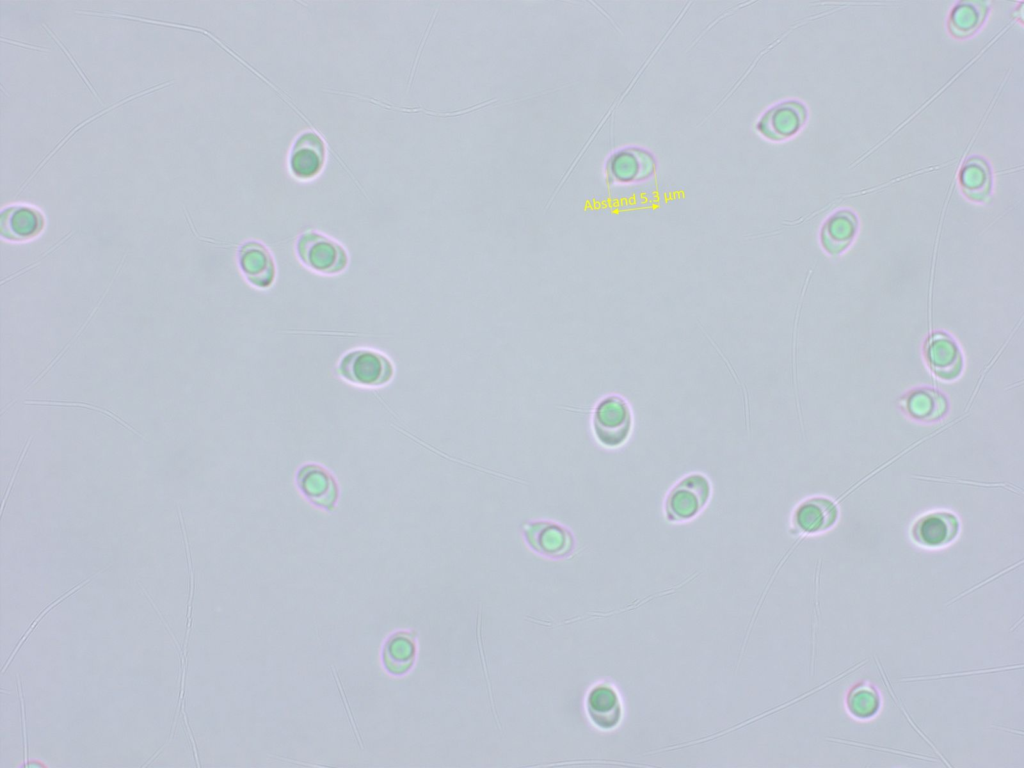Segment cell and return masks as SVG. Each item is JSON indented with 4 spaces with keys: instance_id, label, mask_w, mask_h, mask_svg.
I'll use <instances>...</instances> for the list:
<instances>
[{
    "instance_id": "21",
    "label": "cell",
    "mask_w": 1024,
    "mask_h": 768,
    "mask_svg": "<svg viewBox=\"0 0 1024 768\" xmlns=\"http://www.w3.org/2000/svg\"><path fill=\"white\" fill-rule=\"evenodd\" d=\"M46 29H47V31H48V32H49V33H50V34H51V35H52V36H53V37L55 38V41H56V42H58V44H59L60 46H62V48H61V49H62V50H63V51H64V52H65V53H66V54L68 55L67 57H68V58L70 59V61H71V62L73 63V65L75 66V68H76V70L78 71L79 75H80V76L82 77L83 81H84V82L86 83V85H87V86L89 87V89H90V90H91V91H92V92L94 93V95L96 96V98H97L98 100H100V98L98 97L97 93H96V92H95V91L93 90V87H92V85H91V84L89 83L88 79H87V78L85 77V75L83 74V72H82L81 68H80V67L78 66V64H77V62L75 61V59H74V58H73V57H72V56L70 55L69 51L65 49V47H64V46L62 45V43H61V42L59 41V39H58V38H57V37H56V36H55V35H54V34L52 33V31H51V30H50L49 28H46Z\"/></svg>"
},
{
    "instance_id": "7",
    "label": "cell",
    "mask_w": 1024,
    "mask_h": 768,
    "mask_svg": "<svg viewBox=\"0 0 1024 768\" xmlns=\"http://www.w3.org/2000/svg\"><path fill=\"white\" fill-rule=\"evenodd\" d=\"M806 119V109L800 102L789 100L768 109L757 123V130L767 139L780 141L793 136Z\"/></svg>"
},
{
    "instance_id": "6",
    "label": "cell",
    "mask_w": 1024,
    "mask_h": 768,
    "mask_svg": "<svg viewBox=\"0 0 1024 768\" xmlns=\"http://www.w3.org/2000/svg\"><path fill=\"white\" fill-rule=\"evenodd\" d=\"M960 531V521L951 511H932L919 517L911 527V536L920 546L939 548L950 544Z\"/></svg>"
},
{
    "instance_id": "4",
    "label": "cell",
    "mask_w": 1024,
    "mask_h": 768,
    "mask_svg": "<svg viewBox=\"0 0 1024 768\" xmlns=\"http://www.w3.org/2000/svg\"><path fill=\"white\" fill-rule=\"evenodd\" d=\"M521 532L527 545L535 553L547 558H567L575 548L571 531L555 521H527L522 524Z\"/></svg>"
},
{
    "instance_id": "13",
    "label": "cell",
    "mask_w": 1024,
    "mask_h": 768,
    "mask_svg": "<svg viewBox=\"0 0 1024 768\" xmlns=\"http://www.w3.org/2000/svg\"><path fill=\"white\" fill-rule=\"evenodd\" d=\"M902 403L906 414L921 422L937 421L947 410L945 398L940 393L927 389L913 392Z\"/></svg>"
},
{
    "instance_id": "11",
    "label": "cell",
    "mask_w": 1024,
    "mask_h": 768,
    "mask_svg": "<svg viewBox=\"0 0 1024 768\" xmlns=\"http://www.w3.org/2000/svg\"><path fill=\"white\" fill-rule=\"evenodd\" d=\"M838 512L837 503L827 497L808 498L794 511V527L802 533V538L824 532L834 526Z\"/></svg>"
},
{
    "instance_id": "18",
    "label": "cell",
    "mask_w": 1024,
    "mask_h": 768,
    "mask_svg": "<svg viewBox=\"0 0 1024 768\" xmlns=\"http://www.w3.org/2000/svg\"><path fill=\"white\" fill-rule=\"evenodd\" d=\"M8 215L16 220V227L10 232L14 238H26L39 229V215L27 207H17L7 211Z\"/></svg>"
},
{
    "instance_id": "14",
    "label": "cell",
    "mask_w": 1024,
    "mask_h": 768,
    "mask_svg": "<svg viewBox=\"0 0 1024 768\" xmlns=\"http://www.w3.org/2000/svg\"><path fill=\"white\" fill-rule=\"evenodd\" d=\"M929 363L934 374L941 379H953L961 370V357L948 340H936L930 346Z\"/></svg>"
},
{
    "instance_id": "2",
    "label": "cell",
    "mask_w": 1024,
    "mask_h": 768,
    "mask_svg": "<svg viewBox=\"0 0 1024 768\" xmlns=\"http://www.w3.org/2000/svg\"><path fill=\"white\" fill-rule=\"evenodd\" d=\"M295 251L306 268L322 275L339 274L349 262L348 253L340 243L313 230L305 231L298 237Z\"/></svg>"
},
{
    "instance_id": "16",
    "label": "cell",
    "mask_w": 1024,
    "mask_h": 768,
    "mask_svg": "<svg viewBox=\"0 0 1024 768\" xmlns=\"http://www.w3.org/2000/svg\"><path fill=\"white\" fill-rule=\"evenodd\" d=\"M960 179L964 192L972 199L981 200L989 192L990 173L981 159H970L963 167Z\"/></svg>"
},
{
    "instance_id": "5",
    "label": "cell",
    "mask_w": 1024,
    "mask_h": 768,
    "mask_svg": "<svg viewBox=\"0 0 1024 768\" xmlns=\"http://www.w3.org/2000/svg\"><path fill=\"white\" fill-rule=\"evenodd\" d=\"M710 484L701 474L681 479L669 492L665 501L668 521L683 522L694 518L707 504Z\"/></svg>"
},
{
    "instance_id": "19",
    "label": "cell",
    "mask_w": 1024,
    "mask_h": 768,
    "mask_svg": "<svg viewBox=\"0 0 1024 768\" xmlns=\"http://www.w3.org/2000/svg\"><path fill=\"white\" fill-rule=\"evenodd\" d=\"M1012 668H1015V665H1013L1011 667L1003 666V667H999V668L985 669V670H979V671H965V672H958V673H952V674H937V675H930V676H919V677L903 678V679H901V681H917V680L920 681V680H924V679L928 680V679H935V678H946V677H953V676H960V675H969V674H980V673L995 672V671H1001V670L1012 669Z\"/></svg>"
},
{
    "instance_id": "10",
    "label": "cell",
    "mask_w": 1024,
    "mask_h": 768,
    "mask_svg": "<svg viewBox=\"0 0 1024 768\" xmlns=\"http://www.w3.org/2000/svg\"><path fill=\"white\" fill-rule=\"evenodd\" d=\"M585 708L589 719L598 729L613 730L621 722V698L615 687L609 683H599L590 690Z\"/></svg>"
},
{
    "instance_id": "8",
    "label": "cell",
    "mask_w": 1024,
    "mask_h": 768,
    "mask_svg": "<svg viewBox=\"0 0 1024 768\" xmlns=\"http://www.w3.org/2000/svg\"><path fill=\"white\" fill-rule=\"evenodd\" d=\"M238 263L246 281L258 289H267L274 282L276 265L270 250L261 242L250 240L238 250Z\"/></svg>"
},
{
    "instance_id": "12",
    "label": "cell",
    "mask_w": 1024,
    "mask_h": 768,
    "mask_svg": "<svg viewBox=\"0 0 1024 768\" xmlns=\"http://www.w3.org/2000/svg\"><path fill=\"white\" fill-rule=\"evenodd\" d=\"M324 147L321 139L312 133L303 135L293 149L291 169L299 178H310L321 169Z\"/></svg>"
},
{
    "instance_id": "20",
    "label": "cell",
    "mask_w": 1024,
    "mask_h": 768,
    "mask_svg": "<svg viewBox=\"0 0 1024 768\" xmlns=\"http://www.w3.org/2000/svg\"><path fill=\"white\" fill-rule=\"evenodd\" d=\"M827 740H830V741H833V742L846 743V744H849V745H855V746H859V747L870 748V749H878V750L888 751V752L896 753V754H900V755H906V756H910V757H914V758H920V759H926V760L934 761V758L925 757V756H922V755L919 756V755H916V754H910V753L905 752V751L894 750V749H891V748L876 747V746H871V745H868V744H863V743L853 742V741H846V740H842V739H829L828 738Z\"/></svg>"
},
{
    "instance_id": "15",
    "label": "cell",
    "mask_w": 1024,
    "mask_h": 768,
    "mask_svg": "<svg viewBox=\"0 0 1024 768\" xmlns=\"http://www.w3.org/2000/svg\"><path fill=\"white\" fill-rule=\"evenodd\" d=\"M856 227L852 214L840 212L834 215L823 229V243L831 251L843 249L851 240Z\"/></svg>"
},
{
    "instance_id": "1",
    "label": "cell",
    "mask_w": 1024,
    "mask_h": 768,
    "mask_svg": "<svg viewBox=\"0 0 1024 768\" xmlns=\"http://www.w3.org/2000/svg\"><path fill=\"white\" fill-rule=\"evenodd\" d=\"M632 428V414L627 401L618 395L600 399L591 414V430L595 440L604 448L616 449L628 439Z\"/></svg>"
},
{
    "instance_id": "17",
    "label": "cell",
    "mask_w": 1024,
    "mask_h": 768,
    "mask_svg": "<svg viewBox=\"0 0 1024 768\" xmlns=\"http://www.w3.org/2000/svg\"><path fill=\"white\" fill-rule=\"evenodd\" d=\"M985 7L981 2H963L951 15V29L958 35L972 33L982 22Z\"/></svg>"
},
{
    "instance_id": "3",
    "label": "cell",
    "mask_w": 1024,
    "mask_h": 768,
    "mask_svg": "<svg viewBox=\"0 0 1024 768\" xmlns=\"http://www.w3.org/2000/svg\"><path fill=\"white\" fill-rule=\"evenodd\" d=\"M338 372L351 384L379 387L391 380L394 369L390 359L383 353L370 348H356L341 357Z\"/></svg>"
},
{
    "instance_id": "9",
    "label": "cell",
    "mask_w": 1024,
    "mask_h": 768,
    "mask_svg": "<svg viewBox=\"0 0 1024 768\" xmlns=\"http://www.w3.org/2000/svg\"><path fill=\"white\" fill-rule=\"evenodd\" d=\"M656 169L654 156L647 150L636 147L622 149L609 161L610 178L618 183H635L650 178Z\"/></svg>"
}]
</instances>
